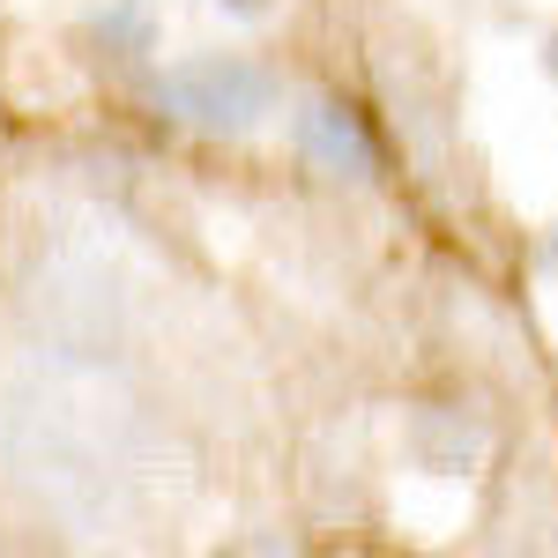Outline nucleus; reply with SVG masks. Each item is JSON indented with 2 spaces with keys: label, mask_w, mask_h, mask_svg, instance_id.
Masks as SVG:
<instances>
[{
  "label": "nucleus",
  "mask_w": 558,
  "mask_h": 558,
  "mask_svg": "<svg viewBox=\"0 0 558 558\" xmlns=\"http://www.w3.org/2000/svg\"><path fill=\"white\" fill-rule=\"evenodd\" d=\"M476 425L462 417V410H417V425H410V454L425 462V470L439 476H454V470H470L476 462Z\"/></svg>",
  "instance_id": "20e7f679"
},
{
  "label": "nucleus",
  "mask_w": 558,
  "mask_h": 558,
  "mask_svg": "<svg viewBox=\"0 0 558 558\" xmlns=\"http://www.w3.org/2000/svg\"><path fill=\"white\" fill-rule=\"evenodd\" d=\"M276 97H283L276 68H260L246 52H194L157 75V112L194 134H254L268 128Z\"/></svg>",
  "instance_id": "f257e3e1"
},
{
  "label": "nucleus",
  "mask_w": 558,
  "mask_h": 558,
  "mask_svg": "<svg viewBox=\"0 0 558 558\" xmlns=\"http://www.w3.org/2000/svg\"><path fill=\"white\" fill-rule=\"evenodd\" d=\"M83 38H89V52H105V60L128 68V60H142L157 45V8L149 0H89Z\"/></svg>",
  "instance_id": "7ed1b4c3"
},
{
  "label": "nucleus",
  "mask_w": 558,
  "mask_h": 558,
  "mask_svg": "<svg viewBox=\"0 0 558 558\" xmlns=\"http://www.w3.org/2000/svg\"><path fill=\"white\" fill-rule=\"evenodd\" d=\"M216 8H223V15H239V23H260V15H276L283 0H216Z\"/></svg>",
  "instance_id": "39448f33"
},
{
  "label": "nucleus",
  "mask_w": 558,
  "mask_h": 558,
  "mask_svg": "<svg viewBox=\"0 0 558 558\" xmlns=\"http://www.w3.org/2000/svg\"><path fill=\"white\" fill-rule=\"evenodd\" d=\"M291 149L320 179H373L380 172V134L350 97H305L291 112Z\"/></svg>",
  "instance_id": "f03ea898"
},
{
  "label": "nucleus",
  "mask_w": 558,
  "mask_h": 558,
  "mask_svg": "<svg viewBox=\"0 0 558 558\" xmlns=\"http://www.w3.org/2000/svg\"><path fill=\"white\" fill-rule=\"evenodd\" d=\"M544 268H551V276H558V231H551V239H544Z\"/></svg>",
  "instance_id": "0eeeda50"
},
{
  "label": "nucleus",
  "mask_w": 558,
  "mask_h": 558,
  "mask_svg": "<svg viewBox=\"0 0 558 558\" xmlns=\"http://www.w3.org/2000/svg\"><path fill=\"white\" fill-rule=\"evenodd\" d=\"M544 68H551V83H558V31L544 38Z\"/></svg>",
  "instance_id": "423d86ee"
}]
</instances>
